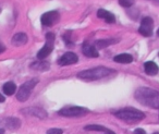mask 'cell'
<instances>
[{"mask_svg":"<svg viewBox=\"0 0 159 134\" xmlns=\"http://www.w3.org/2000/svg\"><path fill=\"white\" fill-rule=\"evenodd\" d=\"M152 30H154V21L149 16H146L142 20L141 25L139 27V32L141 35L145 37H149L152 35Z\"/></svg>","mask_w":159,"mask_h":134,"instance_id":"7","label":"cell"},{"mask_svg":"<svg viewBox=\"0 0 159 134\" xmlns=\"http://www.w3.org/2000/svg\"><path fill=\"white\" fill-rule=\"evenodd\" d=\"M133 3H134V0H119V5L124 8L132 7Z\"/></svg>","mask_w":159,"mask_h":134,"instance_id":"21","label":"cell"},{"mask_svg":"<svg viewBox=\"0 0 159 134\" xmlns=\"http://www.w3.org/2000/svg\"><path fill=\"white\" fill-rule=\"evenodd\" d=\"M134 134H146V132L143 129H136L134 131Z\"/></svg>","mask_w":159,"mask_h":134,"instance_id":"23","label":"cell"},{"mask_svg":"<svg viewBox=\"0 0 159 134\" xmlns=\"http://www.w3.org/2000/svg\"><path fill=\"white\" fill-rule=\"evenodd\" d=\"M3 101H5V96L1 95V93H0V103H3Z\"/></svg>","mask_w":159,"mask_h":134,"instance_id":"25","label":"cell"},{"mask_svg":"<svg viewBox=\"0 0 159 134\" xmlns=\"http://www.w3.org/2000/svg\"><path fill=\"white\" fill-rule=\"evenodd\" d=\"M46 39L47 43L45 44V46L38 51L37 53V58L38 60H44L46 57H48L51 53L53 49V43H55V35L52 33H48L46 35Z\"/></svg>","mask_w":159,"mask_h":134,"instance_id":"5","label":"cell"},{"mask_svg":"<svg viewBox=\"0 0 159 134\" xmlns=\"http://www.w3.org/2000/svg\"><path fill=\"white\" fill-rule=\"evenodd\" d=\"M97 16L99 19H104L107 23H115L116 18L112 13H110L109 11H106L104 9H99L97 11Z\"/></svg>","mask_w":159,"mask_h":134,"instance_id":"12","label":"cell"},{"mask_svg":"<svg viewBox=\"0 0 159 134\" xmlns=\"http://www.w3.org/2000/svg\"><path fill=\"white\" fill-rule=\"evenodd\" d=\"M117 42L118 40H116V39H99V40H96L94 46L96 47V49H102V48H106V47L110 46V45L115 44V43H117Z\"/></svg>","mask_w":159,"mask_h":134,"instance_id":"17","label":"cell"},{"mask_svg":"<svg viewBox=\"0 0 159 134\" xmlns=\"http://www.w3.org/2000/svg\"><path fill=\"white\" fill-rule=\"evenodd\" d=\"M113 61L119 63H131L133 61V57L129 53H120L113 58Z\"/></svg>","mask_w":159,"mask_h":134,"instance_id":"15","label":"cell"},{"mask_svg":"<svg viewBox=\"0 0 159 134\" xmlns=\"http://www.w3.org/2000/svg\"><path fill=\"white\" fill-rule=\"evenodd\" d=\"M2 90H3V92H5L6 95L11 96V95H13L14 93L16 92V85L13 83V82H7V83L3 85Z\"/></svg>","mask_w":159,"mask_h":134,"instance_id":"18","label":"cell"},{"mask_svg":"<svg viewBox=\"0 0 159 134\" xmlns=\"http://www.w3.org/2000/svg\"><path fill=\"white\" fill-rule=\"evenodd\" d=\"M105 133H106V134H116V133H115V132L110 131V130H108V129H107V130H106V132H105Z\"/></svg>","mask_w":159,"mask_h":134,"instance_id":"26","label":"cell"},{"mask_svg":"<svg viewBox=\"0 0 159 134\" xmlns=\"http://www.w3.org/2000/svg\"><path fill=\"white\" fill-rule=\"evenodd\" d=\"M22 112L26 114H32V116L38 117L40 119H44L47 117V113L44 110L40 109V108H26V110H23Z\"/></svg>","mask_w":159,"mask_h":134,"instance_id":"13","label":"cell"},{"mask_svg":"<svg viewBox=\"0 0 159 134\" xmlns=\"http://www.w3.org/2000/svg\"><path fill=\"white\" fill-rule=\"evenodd\" d=\"M0 13H1V8H0Z\"/></svg>","mask_w":159,"mask_h":134,"instance_id":"29","label":"cell"},{"mask_svg":"<svg viewBox=\"0 0 159 134\" xmlns=\"http://www.w3.org/2000/svg\"><path fill=\"white\" fill-rule=\"evenodd\" d=\"M27 40H29V37H27L26 34L18 33L12 37V45H14V46H16V47H20L26 44Z\"/></svg>","mask_w":159,"mask_h":134,"instance_id":"11","label":"cell"},{"mask_svg":"<svg viewBox=\"0 0 159 134\" xmlns=\"http://www.w3.org/2000/svg\"><path fill=\"white\" fill-rule=\"evenodd\" d=\"M60 16L57 11H49L42 16V24L45 26H52L59 21Z\"/></svg>","mask_w":159,"mask_h":134,"instance_id":"8","label":"cell"},{"mask_svg":"<svg viewBox=\"0 0 159 134\" xmlns=\"http://www.w3.org/2000/svg\"><path fill=\"white\" fill-rule=\"evenodd\" d=\"M89 112L86 108L83 107H68V108H62L61 110L58 111V114L62 117H80L84 116Z\"/></svg>","mask_w":159,"mask_h":134,"instance_id":"6","label":"cell"},{"mask_svg":"<svg viewBox=\"0 0 159 134\" xmlns=\"http://www.w3.org/2000/svg\"><path fill=\"white\" fill-rule=\"evenodd\" d=\"M82 51L86 57H89V58H97L98 56H99V53H98V50L96 49V47L93 46V45H89V44L83 45Z\"/></svg>","mask_w":159,"mask_h":134,"instance_id":"10","label":"cell"},{"mask_svg":"<svg viewBox=\"0 0 159 134\" xmlns=\"http://www.w3.org/2000/svg\"><path fill=\"white\" fill-rule=\"evenodd\" d=\"M32 69L37 70V71H47L49 69V63L48 62L43 61V60H39V61L32 64Z\"/></svg>","mask_w":159,"mask_h":134,"instance_id":"19","label":"cell"},{"mask_svg":"<svg viewBox=\"0 0 159 134\" xmlns=\"http://www.w3.org/2000/svg\"><path fill=\"white\" fill-rule=\"evenodd\" d=\"M5 122H6V127H9V129H11V130L18 129V127H20V125H21V121L19 120L18 118H14V117L7 118Z\"/></svg>","mask_w":159,"mask_h":134,"instance_id":"16","label":"cell"},{"mask_svg":"<svg viewBox=\"0 0 159 134\" xmlns=\"http://www.w3.org/2000/svg\"><path fill=\"white\" fill-rule=\"evenodd\" d=\"M144 70L148 75H156L159 71V68L154 61H147L144 64Z\"/></svg>","mask_w":159,"mask_h":134,"instance_id":"14","label":"cell"},{"mask_svg":"<svg viewBox=\"0 0 159 134\" xmlns=\"http://www.w3.org/2000/svg\"><path fill=\"white\" fill-rule=\"evenodd\" d=\"M115 116L121 120L128 121V122H137L145 118V113L135 108H124L119 111H116Z\"/></svg>","mask_w":159,"mask_h":134,"instance_id":"3","label":"cell"},{"mask_svg":"<svg viewBox=\"0 0 159 134\" xmlns=\"http://www.w3.org/2000/svg\"><path fill=\"white\" fill-rule=\"evenodd\" d=\"M85 130H89V131H102L106 132V127H104L102 125H97V124H91V125H86Z\"/></svg>","mask_w":159,"mask_h":134,"instance_id":"20","label":"cell"},{"mask_svg":"<svg viewBox=\"0 0 159 134\" xmlns=\"http://www.w3.org/2000/svg\"><path fill=\"white\" fill-rule=\"evenodd\" d=\"M112 73H115V70L105 68V67H98V68L89 69V70L80 72L77 74V77L81 80H85V81H96V80H100L102 77L108 76Z\"/></svg>","mask_w":159,"mask_h":134,"instance_id":"2","label":"cell"},{"mask_svg":"<svg viewBox=\"0 0 159 134\" xmlns=\"http://www.w3.org/2000/svg\"><path fill=\"white\" fill-rule=\"evenodd\" d=\"M63 131L61 129H50L47 131V134H62Z\"/></svg>","mask_w":159,"mask_h":134,"instance_id":"22","label":"cell"},{"mask_svg":"<svg viewBox=\"0 0 159 134\" xmlns=\"http://www.w3.org/2000/svg\"><path fill=\"white\" fill-rule=\"evenodd\" d=\"M154 134H159V133H158V132H157V133H154Z\"/></svg>","mask_w":159,"mask_h":134,"instance_id":"30","label":"cell"},{"mask_svg":"<svg viewBox=\"0 0 159 134\" xmlns=\"http://www.w3.org/2000/svg\"><path fill=\"white\" fill-rule=\"evenodd\" d=\"M135 99L142 105L159 109V92L148 87H141L135 92Z\"/></svg>","mask_w":159,"mask_h":134,"instance_id":"1","label":"cell"},{"mask_svg":"<svg viewBox=\"0 0 159 134\" xmlns=\"http://www.w3.org/2000/svg\"><path fill=\"white\" fill-rule=\"evenodd\" d=\"M77 61H79V57L74 53H66L58 60V63L60 66H70V64L76 63Z\"/></svg>","mask_w":159,"mask_h":134,"instance_id":"9","label":"cell"},{"mask_svg":"<svg viewBox=\"0 0 159 134\" xmlns=\"http://www.w3.org/2000/svg\"><path fill=\"white\" fill-rule=\"evenodd\" d=\"M157 34H158V36H159V29H158V31H157Z\"/></svg>","mask_w":159,"mask_h":134,"instance_id":"28","label":"cell"},{"mask_svg":"<svg viewBox=\"0 0 159 134\" xmlns=\"http://www.w3.org/2000/svg\"><path fill=\"white\" fill-rule=\"evenodd\" d=\"M0 134H5V130H3V129H0Z\"/></svg>","mask_w":159,"mask_h":134,"instance_id":"27","label":"cell"},{"mask_svg":"<svg viewBox=\"0 0 159 134\" xmlns=\"http://www.w3.org/2000/svg\"><path fill=\"white\" fill-rule=\"evenodd\" d=\"M37 82H38V80L33 79V80H30V81L25 82L24 84H22V85L20 86V88H19V92L16 93V99H18L19 101H22V103L27 100V98L31 96L32 90H33V88L36 86Z\"/></svg>","mask_w":159,"mask_h":134,"instance_id":"4","label":"cell"},{"mask_svg":"<svg viewBox=\"0 0 159 134\" xmlns=\"http://www.w3.org/2000/svg\"><path fill=\"white\" fill-rule=\"evenodd\" d=\"M5 50H6V47L3 46V45L1 44V43H0V53H2Z\"/></svg>","mask_w":159,"mask_h":134,"instance_id":"24","label":"cell"}]
</instances>
